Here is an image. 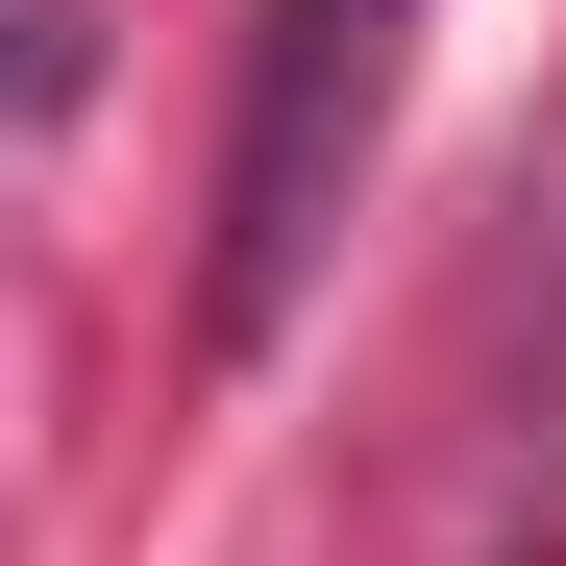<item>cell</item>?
Returning <instances> with one entry per match:
<instances>
[{
	"label": "cell",
	"mask_w": 566,
	"mask_h": 566,
	"mask_svg": "<svg viewBox=\"0 0 566 566\" xmlns=\"http://www.w3.org/2000/svg\"><path fill=\"white\" fill-rule=\"evenodd\" d=\"M99 99V0H0V124H74Z\"/></svg>",
	"instance_id": "cell-2"
},
{
	"label": "cell",
	"mask_w": 566,
	"mask_h": 566,
	"mask_svg": "<svg viewBox=\"0 0 566 566\" xmlns=\"http://www.w3.org/2000/svg\"><path fill=\"white\" fill-rule=\"evenodd\" d=\"M395 74H419V0H271V25H247L222 247H198V345H222V369L296 321V296H321V247H345V172H369V124H395Z\"/></svg>",
	"instance_id": "cell-1"
}]
</instances>
